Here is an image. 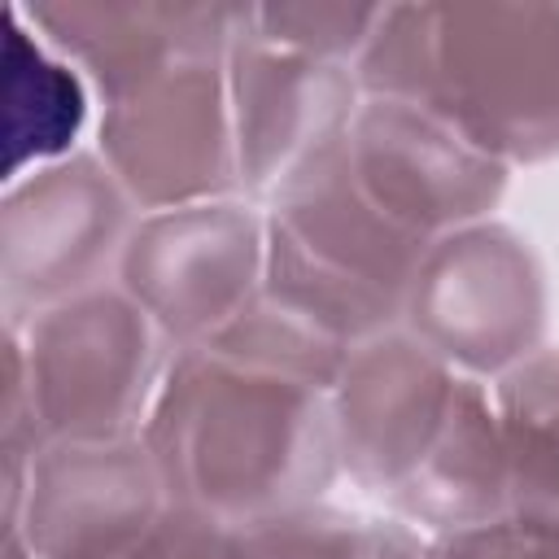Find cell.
Here are the masks:
<instances>
[{"label":"cell","instance_id":"1","mask_svg":"<svg viewBox=\"0 0 559 559\" xmlns=\"http://www.w3.org/2000/svg\"><path fill=\"white\" fill-rule=\"evenodd\" d=\"M140 437L170 502L240 528L323 502L341 476L328 393L214 349H175Z\"/></svg>","mask_w":559,"mask_h":559},{"label":"cell","instance_id":"2","mask_svg":"<svg viewBox=\"0 0 559 559\" xmlns=\"http://www.w3.org/2000/svg\"><path fill=\"white\" fill-rule=\"evenodd\" d=\"M354 79L441 114L511 170L559 157V4H384Z\"/></svg>","mask_w":559,"mask_h":559},{"label":"cell","instance_id":"3","mask_svg":"<svg viewBox=\"0 0 559 559\" xmlns=\"http://www.w3.org/2000/svg\"><path fill=\"white\" fill-rule=\"evenodd\" d=\"M4 336L22 358L31 424L44 445L140 437L175 358L162 328L118 284L4 323Z\"/></svg>","mask_w":559,"mask_h":559},{"label":"cell","instance_id":"4","mask_svg":"<svg viewBox=\"0 0 559 559\" xmlns=\"http://www.w3.org/2000/svg\"><path fill=\"white\" fill-rule=\"evenodd\" d=\"M402 328L472 380H498L546 345L550 280L524 231L498 218L428 240L402 301Z\"/></svg>","mask_w":559,"mask_h":559},{"label":"cell","instance_id":"5","mask_svg":"<svg viewBox=\"0 0 559 559\" xmlns=\"http://www.w3.org/2000/svg\"><path fill=\"white\" fill-rule=\"evenodd\" d=\"M96 153L140 214L240 197L227 57H183L100 100Z\"/></svg>","mask_w":559,"mask_h":559},{"label":"cell","instance_id":"6","mask_svg":"<svg viewBox=\"0 0 559 559\" xmlns=\"http://www.w3.org/2000/svg\"><path fill=\"white\" fill-rule=\"evenodd\" d=\"M140 205L100 162L79 148L4 183L0 201V306L22 323L44 306L114 284Z\"/></svg>","mask_w":559,"mask_h":559},{"label":"cell","instance_id":"7","mask_svg":"<svg viewBox=\"0 0 559 559\" xmlns=\"http://www.w3.org/2000/svg\"><path fill=\"white\" fill-rule=\"evenodd\" d=\"M266 210L245 197L140 214L114 284L175 349L210 345L262 288Z\"/></svg>","mask_w":559,"mask_h":559},{"label":"cell","instance_id":"8","mask_svg":"<svg viewBox=\"0 0 559 559\" xmlns=\"http://www.w3.org/2000/svg\"><path fill=\"white\" fill-rule=\"evenodd\" d=\"M240 197L271 210L328 166L354 127L362 87L349 66L262 44L240 22L227 52Z\"/></svg>","mask_w":559,"mask_h":559},{"label":"cell","instance_id":"9","mask_svg":"<svg viewBox=\"0 0 559 559\" xmlns=\"http://www.w3.org/2000/svg\"><path fill=\"white\" fill-rule=\"evenodd\" d=\"M345 166L393 223L424 240L493 218L511 183V166L441 114L384 96H362L345 140Z\"/></svg>","mask_w":559,"mask_h":559},{"label":"cell","instance_id":"10","mask_svg":"<svg viewBox=\"0 0 559 559\" xmlns=\"http://www.w3.org/2000/svg\"><path fill=\"white\" fill-rule=\"evenodd\" d=\"M459 371L402 323L358 341L328 393L341 476L362 493H393L441 432Z\"/></svg>","mask_w":559,"mask_h":559},{"label":"cell","instance_id":"11","mask_svg":"<svg viewBox=\"0 0 559 559\" xmlns=\"http://www.w3.org/2000/svg\"><path fill=\"white\" fill-rule=\"evenodd\" d=\"M166 489L144 437L48 441L31 454L17 528L35 559H109L131 546L162 511Z\"/></svg>","mask_w":559,"mask_h":559},{"label":"cell","instance_id":"12","mask_svg":"<svg viewBox=\"0 0 559 559\" xmlns=\"http://www.w3.org/2000/svg\"><path fill=\"white\" fill-rule=\"evenodd\" d=\"M35 35L109 100L183 57H227L245 4L175 0H31L17 4Z\"/></svg>","mask_w":559,"mask_h":559},{"label":"cell","instance_id":"13","mask_svg":"<svg viewBox=\"0 0 559 559\" xmlns=\"http://www.w3.org/2000/svg\"><path fill=\"white\" fill-rule=\"evenodd\" d=\"M384 507L419 537H441L511 515V467L485 380L459 376L441 432L415 472L393 493H384Z\"/></svg>","mask_w":559,"mask_h":559},{"label":"cell","instance_id":"14","mask_svg":"<svg viewBox=\"0 0 559 559\" xmlns=\"http://www.w3.org/2000/svg\"><path fill=\"white\" fill-rule=\"evenodd\" d=\"M266 218L297 240L314 262L332 266L336 275H349L354 284L406 301V284L428 249L424 236L393 223L349 175L345 148L319 166L310 179H301L284 201L266 210Z\"/></svg>","mask_w":559,"mask_h":559},{"label":"cell","instance_id":"15","mask_svg":"<svg viewBox=\"0 0 559 559\" xmlns=\"http://www.w3.org/2000/svg\"><path fill=\"white\" fill-rule=\"evenodd\" d=\"M87 79L52 52L17 4L4 9V52H0V105H4V183L31 175L35 166L61 162L87 127L92 114Z\"/></svg>","mask_w":559,"mask_h":559},{"label":"cell","instance_id":"16","mask_svg":"<svg viewBox=\"0 0 559 559\" xmlns=\"http://www.w3.org/2000/svg\"><path fill=\"white\" fill-rule=\"evenodd\" d=\"M489 393L511 467V515L559 528V345L489 380Z\"/></svg>","mask_w":559,"mask_h":559},{"label":"cell","instance_id":"17","mask_svg":"<svg viewBox=\"0 0 559 559\" xmlns=\"http://www.w3.org/2000/svg\"><path fill=\"white\" fill-rule=\"evenodd\" d=\"M201 349H214L231 362H245V367H258L271 376H288V380L332 393L354 345L341 341L336 332H328L323 323H314L310 314L284 306L266 288H258V297Z\"/></svg>","mask_w":559,"mask_h":559},{"label":"cell","instance_id":"18","mask_svg":"<svg viewBox=\"0 0 559 559\" xmlns=\"http://www.w3.org/2000/svg\"><path fill=\"white\" fill-rule=\"evenodd\" d=\"M266 559H424V542L397 515H362L314 502L258 528Z\"/></svg>","mask_w":559,"mask_h":559},{"label":"cell","instance_id":"19","mask_svg":"<svg viewBox=\"0 0 559 559\" xmlns=\"http://www.w3.org/2000/svg\"><path fill=\"white\" fill-rule=\"evenodd\" d=\"M384 4H349V0H280V4H245V26L262 44L349 66L362 57Z\"/></svg>","mask_w":559,"mask_h":559},{"label":"cell","instance_id":"20","mask_svg":"<svg viewBox=\"0 0 559 559\" xmlns=\"http://www.w3.org/2000/svg\"><path fill=\"white\" fill-rule=\"evenodd\" d=\"M109 559H266V550L258 528H240L218 515L166 502V511Z\"/></svg>","mask_w":559,"mask_h":559},{"label":"cell","instance_id":"21","mask_svg":"<svg viewBox=\"0 0 559 559\" xmlns=\"http://www.w3.org/2000/svg\"><path fill=\"white\" fill-rule=\"evenodd\" d=\"M424 559H559V528L524 515L441 533L424 542Z\"/></svg>","mask_w":559,"mask_h":559},{"label":"cell","instance_id":"22","mask_svg":"<svg viewBox=\"0 0 559 559\" xmlns=\"http://www.w3.org/2000/svg\"><path fill=\"white\" fill-rule=\"evenodd\" d=\"M4 559H35V550L26 546V537L17 528H4Z\"/></svg>","mask_w":559,"mask_h":559}]
</instances>
